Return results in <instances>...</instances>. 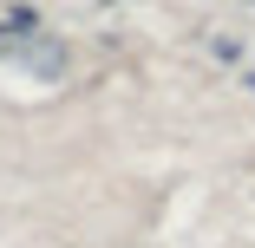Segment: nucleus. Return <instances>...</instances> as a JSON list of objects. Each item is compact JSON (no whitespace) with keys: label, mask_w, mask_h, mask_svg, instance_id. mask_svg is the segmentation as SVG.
Listing matches in <instances>:
<instances>
[{"label":"nucleus","mask_w":255,"mask_h":248,"mask_svg":"<svg viewBox=\"0 0 255 248\" xmlns=\"http://www.w3.org/2000/svg\"><path fill=\"white\" fill-rule=\"evenodd\" d=\"M242 85H249V91H255V72H249V79H242Z\"/></svg>","instance_id":"f257e3e1"}]
</instances>
